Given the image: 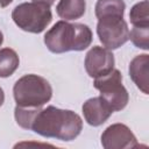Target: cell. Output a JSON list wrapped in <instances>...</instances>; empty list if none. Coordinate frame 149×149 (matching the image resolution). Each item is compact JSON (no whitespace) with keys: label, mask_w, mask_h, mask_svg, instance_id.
I'll return each instance as SVG.
<instances>
[{"label":"cell","mask_w":149,"mask_h":149,"mask_svg":"<svg viewBox=\"0 0 149 149\" xmlns=\"http://www.w3.org/2000/svg\"><path fill=\"white\" fill-rule=\"evenodd\" d=\"M34 2H41V3H45V5H48V6H51V5H54V2H55V0H33Z\"/></svg>","instance_id":"16"},{"label":"cell","mask_w":149,"mask_h":149,"mask_svg":"<svg viewBox=\"0 0 149 149\" xmlns=\"http://www.w3.org/2000/svg\"><path fill=\"white\" fill-rule=\"evenodd\" d=\"M149 55L142 54L135 56L129 64V76L134 84L144 93H149Z\"/></svg>","instance_id":"10"},{"label":"cell","mask_w":149,"mask_h":149,"mask_svg":"<svg viewBox=\"0 0 149 149\" xmlns=\"http://www.w3.org/2000/svg\"><path fill=\"white\" fill-rule=\"evenodd\" d=\"M92 30L84 23L56 22L44 35V44L54 54L83 51L92 43Z\"/></svg>","instance_id":"2"},{"label":"cell","mask_w":149,"mask_h":149,"mask_svg":"<svg viewBox=\"0 0 149 149\" xmlns=\"http://www.w3.org/2000/svg\"><path fill=\"white\" fill-rule=\"evenodd\" d=\"M20 65V58L15 50L10 48L0 49V78L12 76Z\"/></svg>","instance_id":"13"},{"label":"cell","mask_w":149,"mask_h":149,"mask_svg":"<svg viewBox=\"0 0 149 149\" xmlns=\"http://www.w3.org/2000/svg\"><path fill=\"white\" fill-rule=\"evenodd\" d=\"M12 1H13V0H0V6H1L2 8H5V7H7L9 3H12Z\"/></svg>","instance_id":"17"},{"label":"cell","mask_w":149,"mask_h":149,"mask_svg":"<svg viewBox=\"0 0 149 149\" xmlns=\"http://www.w3.org/2000/svg\"><path fill=\"white\" fill-rule=\"evenodd\" d=\"M57 15L65 21L80 19L86 12L85 0H59L56 6Z\"/></svg>","instance_id":"12"},{"label":"cell","mask_w":149,"mask_h":149,"mask_svg":"<svg viewBox=\"0 0 149 149\" xmlns=\"http://www.w3.org/2000/svg\"><path fill=\"white\" fill-rule=\"evenodd\" d=\"M13 95L16 106L42 107L52 97L50 83L37 74L30 73L19 78L13 87Z\"/></svg>","instance_id":"3"},{"label":"cell","mask_w":149,"mask_h":149,"mask_svg":"<svg viewBox=\"0 0 149 149\" xmlns=\"http://www.w3.org/2000/svg\"><path fill=\"white\" fill-rule=\"evenodd\" d=\"M81 129L83 120L77 113L55 106H48L45 108L38 107L28 127V130H33L43 137L61 141L74 140Z\"/></svg>","instance_id":"1"},{"label":"cell","mask_w":149,"mask_h":149,"mask_svg":"<svg viewBox=\"0 0 149 149\" xmlns=\"http://www.w3.org/2000/svg\"><path fill=\"white\" fill-rule=\"evenodd\" d=\"M129 19L133 27H149V2L148 0L135 3L130 12Z\"/></svg>","instance_id":"14"},{"label":"cell","mask_w":149,"mask_h":149,"mask_svg":"<svg viewBox=\"0 0 149 149\" xmlns=\"http://www.w3.org/2000/svg\"><path fill=\"white\" fill-rule=\"evenodd\" d=\"M3 101H5V93H3V90L0 87V107L2 106Z\"/></svg>","instance_id":"18"},{"label":"cell","mask_w":149,"mask_h":149,"mask_svg":"<svg viewBox=\"0 0 149 149\" xmlns=\"http://www.w3.org/2000/svg\"><path fill=\"white\" fill-rule=\"evenodd\" d=\"M93 85L113 112L121 111L127 106L129 94L122 85V74L118 69H113L108 73L94 78Z\"/></svg>","instance_id":"5"},{"label":"cell","mask_w":149,"mask_h":149,"mask_svg":"<svg viewBox=\"0 0 149 149\" xmlns=\"http://www.w3.org/2000/svg\"><path fill=\"white\" fill-rule=\"evenodd\" d=\"M101 144L105 149H132L139 147L135 135L123 123L108 126L101 134Z\"/></svg>","instance_id":"7"},{"label":"cell","mask_w":149,"mask_h":149,"mask_svg":"<svg viewBox=\"0 0 149 149\" xmlns=\"http://www.w3.org/2000/svg\"><path fill=\"white\" fill-rule=\"evenodd\" d=\"M2 42H3V35H2V33H1V30H0V47H1Z\"/></svg>","instance_id":"19"},{"label":"cell","mask_w":149,"mask_h":149,"mask_svg":"<svg viewBox=\"0 0 149 149\" xmlns=\"http://www.w3.org/2000/svg\"><path fill=\"white\" fill-rule=\"evenodd\" d=\"M114 55L106 48L94 45L85 56V70L92 78L104 76L114 69Z\"/></svg>","instance_id":"8"},{"label":"cell","mask_w":149,"mask_h":149,"mask_svg":"<svg viewBox=\"0 0 149 149\" xmlns=\"http://www.w3.org/2000/svg\"><path fill=\"white\" fill-rule=\"evenodd\" d=\"M126 5L123 0H98L94 7L98 20L123 19Z\"/></svg>","instance_id":"11"},{"label":"cell","mask_w":149,"mask_h":149,"mask_svg":"<svg viewBox=\"0 0 149 149\" xmlns=\"http://www.w3.org/2000/svg\"><path fill=\"white\" fill-rule=\"evenodd\" d=\"M12 19L20 29L40 34L51 22L52 14L50 6L31 1L17 5L12 12Z\"/></svg>","instance_id":"4"},{"label":"cell","mask_w":149,"mask_h":149,"mask_svg":"<svg viewBox=\"0 0 149 149\" xmlns=\"http://www.w3.org/2000/svg\"><path fill=\"white\" fill-rule=\"evenodd\" d=\"M97 34L102 45L108 50H115L129 40L128 24L123 19L99 20Z\"/></svg>","instance_id":"6"},{"label":"cell","mask_w":149,"mask_h":149,"mask_svg":"<svg viewBox=\"0 0 149 149\" xmlns=\"http://www.w3.org/2000/svg\"><path fill=\"white\" fill-rule=\"evenodd\" d=\"M129 40L136 48L149 49V27H133L129 33Z\"/></svg>","instance_id":"15"},{"label":"cell","mask_w":149,"mask_h":149,"mask_svg":"<svg viewBox=\"0 0 149 149\" xmlns=\"http://www.w3.org/2000/svg\"><path fill=\"white\" fill-rule=\"evenodd\" d=\"M112 113L113 109L101 97L90 98L83 105L84 119L90 126L93 127H98L105 123Z\"/></svg>","instance_id":"9"}]
</instances>
